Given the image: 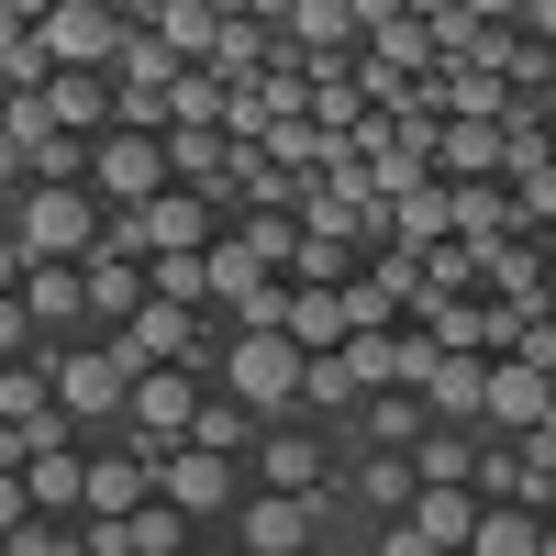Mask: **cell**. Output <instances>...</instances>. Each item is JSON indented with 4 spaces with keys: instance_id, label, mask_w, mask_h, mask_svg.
Listing matches in <instances>:
<instances>
[{
    "instance_id": "cell-1",
    "label": "cell",
    "mask_w": 556,
    "mask_h": 556,
    "mask_svg": "<svg viewBox=\"0 0 556 556\" xmlns=\"http://www.w3.org/2000/svg\"><path fill=\"white\" fill-rule=\"evenodd\" d=\"M101 235H112V201L89 190V178H23V190H12V256H0V267L23 278L45 256H89Z\"/></svg>"
},
{
    "instance_id": "cell-2",
    "label": "cell",
    "mask_w": 556,
    "mask_h": 556,
    "mask_svg": "<svg viewBox=\"0 0 556 556\" xmlns=\"http://www.w3.org/2000/svg\"><path fill=\"white\" fill-rule=\"evenodd\" d=\"M301 379H312V345L290 334V323H267V334H235V345H223V390L256 401L267 424H278V412H301Z\"/></svg>"
},
{
    "instance_id": "cell-3",
    "label": "cell",
    "mask_w": 556,
    "mask_h": 556,
    "mask_svg": "<svg viewBox=\"0 0 556 556\" xmlns=\"http://www.w3.org/2000/svg\"><path fill=\"white\" fill-rule=\"evenodd\" d=\"M334 479H345V434L290 424V412H278L267 445H256V490H312V501H334Z\"/></svg>"
},
{
    "instance_id": "cell-4",
    "label": "cell",
    "mask_w": 556,
    "mask_h": 556,
    "mask_svg": "<svg viewBox=\"0 0 556 556\" xmlns=\"http://www.w3.org/2000/svg\"><path fill=\"white\" fill-rule=\"evenodd\" d=\"M89 190H101L112 212H146L156 190H178L167 134H134V123H112V134H101V156H89Z\"/></svg>"
},
{
    "instance_id": "cell-5",
    "label": "cell",
    "mask_w": 556,
    "mask_h": 556,
    "mask_svg": "<svg viewBox=\"0 0 556 556\" xmlns=\"http://www.w3.org/2000/svg\"><path fill=\"white\" fill-rule=\"evenodd\" d=\"M56 356V401L78 412V424H123L134 412V367H123V345L101 334V345H45Z\"/></svg>"
},
{
    "instance_id": "cell-6",
    "label": "cell",
    "mask_w": 556,
    "mask_h": 556,
    "mask_svg": "<svg viewBox=\"0 0 556 556\" xmlns=\"http://www.w3.org/2000/svg\"><path fill=\"white\" fill-rule=\"evenodd\" d=\"M223 379H201V367H146L134 379V412H123V434H146L156 456L167 445H190V424H201V401H212Z\"/></svg>"
},
{
    "instance_id": "cell-7",
    "label": "cell",
    "mask_w": 556,
    "mask_h": 556,
    "mask_svg": "<svg viewBox=\"0 0 556 556\" xmlns=\"http://www.w3.org/2000/svg\"><path fill=\"white\" fill-rule=\"evenodd\" d=\"M167 501L190 523H235L245 513V456H223V445H167Z\"/></svg>"
},
{
    "instance_id": "cell-8",
    "label": "cell",
    "mask_w": 556,
    "mask_h": 556,
    "mask_svg": "<svg viewBox=\"0 0 556 556\" xmlns=\"http://www.w3.org/2000/svg\"><path fill=\"white\" fill-rule=\"evenodd\" d=\"M146 301H156V256H146V245H134L123 223H112V235L89 245V323L112 334V323H134Z\"/></svg>"
},
{
    "instance_id": "cell-9",
    "label": "cell",
    "mask_w": 556,
    "mask_h": 556,
    "mask_svg": "<svg viewBox=\"0 0 556 556\" xmlns=\"http://www.w3.org/2000/svg\"><path fill=\"white\" fill-rule=\"evenodd\" d=\"M212 212H223V201L178 178V190H156L146 212H112V223H123V235L146 245V256H201V245H223V235H212Z\"/></svg>"
},
{
    "instance_id": "cell-10",
    "label": "cell",
    "mask_w": 556,
    "mask_h": 556,
    "mask_svg": "<svg viewBox=\"0 0 556 556\" xmlns=\"http://www.w3.org/2000/svg\"><path fill=\"white\" fill-rule=\"evenodd\" d=\"M235 545H245V556H301V545H323V501H312V490H245Z\"/></svg>"
},
{
    "instance_id": "cell-11",
    "label": "cell",
    "mask_w": 556,
    "mask_h": 556,
    "mask_svg": "<svg viewBox=\"0 0 556 556\" xmlns=\"http://www.w3.org/2000/svg\"><path fill=\"white\" fill-rule=\"evenodd\" d=\"M490 434H513V445H534L545 424H556V379L534 356H490V412H479Z\"/></svg>"
},
{
    "instance_id": "cell-12",
    "label": "cell",
    "mask_w": 556,
    "mask_h": 556,
    "mask_svg": "<svg viewBox=\"0 0 556 556\" xmlns=\"http://www.w3.org/2000/svg\"><path fill=\"white\" fill-rule=\"evenodd\" d=\"M45 45H56V67H112L134 45V23H123V0H56V12H45Z\"/></svg>"
},
{
    "instance_id": "cell-13",
    "label": "cell",
    "mask_w": 556,
    "mask_h": 556,
    "mask_svg": "<svg viewBox=\"0 0 556 556\" xmlns=\"http://www.w3.org/2000/svg\"><path fill=\"white\" fill-rule=\"evenodd\" d=\"M379 212H390V245L424 256V245H445V235H456V178H445V167H424V178H401Z\"/></svg>"
},
{
    "instance_id": "cell-14",
    "label": "cell",
    "mask_w": 556,
    "mask_h": 556,
    "mask_svg": "<svg viewBox=\"0 0 556 556\" xmlns=\"http://www.w3.org/2000/svg\"><path fill=\"white\" fill-rule=\"evenodd\" d=\"M12 290L34 301V323L45 334H67V323H89V256H45V267H23Z\"/></svg>"
},
{
    "instance_id": "cell-15",
    "label": "cell",
    "mask_w": 556,
    "mask_h": 556,
    "mask_svg": "<svg viewBox=\"0 0 556 556\" xmlns=\"http://www.w3.org/2000/svg\"><path fill=\"white\" fill-rule=\"evenodd\" d=\"M45 101H56L67 134H112V123H123V78H112V67H56Z\"/></svg>"
},
{
    "instance_id": "cell-16",
    "label": "cell",
    "mask_w": 556,
    "mask_h": 556,
    "mask_svg": "<svg viewBox=\"0 0 556 556\" xmlns=\"http://www.w3.org/2000/svg\"><path fill=\"white\" fill-rule=\"evenodd\" d=\"M456 235H468L479 256L523 235V190H501V178H456Z\"/></svg>"
},
{
    "instance_id": "cell-17",
    "label": "cell",
    "mask_w": 556,
    "mask_h": 556,
    "mask_svg": "<svg viewBox=\"0 0 556 556\" xmlns=\"http://www.w3.org/2000/svg\"><path fill=\"white\" fill-rule=\"evenodd\" d=\"M434 434V401L424 390H367V412L345 424V445H424Z\"/></svg>"
},
{
    "instance_id": "cell-18",
    "label": "cell",
    "mask_w": 556,
    "mask_h": 556,
    "mask_svg": "<svg viewBox=\"0 0 556 556\" xmlns=\"http://www.w3.org/2000/svg\"><path fill=\"white\" fill-rule=\"evenodd\" d=\"M56 356H12L0 367V434H23V424H56Z\"/></svg>"
},
{
    "instance_id": "cell-19",
    "label": "cell",
    "mask_w": 556,
    "mask_h": 556,
    "mask_svg": "<svg viewBox=\"0 0 556 556\" xmlns=\"http://www.w3.org/2000/svg\"><path fill=\"white\" fill-rule=\"evenodd\" d=\"M290 45L301 56H367V23L356 0H290Z\"/></svg>"
},
{
    "instance_id": "cell-20",
    "label": "cell",
    "mask_w": 556,
    "mask_h": 556,
    "mask_svg": "<svg viewBox=\"0 0 556 556\" xmlns=\"http://www.w3.org/2000/svg\"><path fill=\"white\" fill-rule=\"evenodd\" d=\"M434 167L445 178H513V134H501V123H445L434 134Z\"/></svg>"
},
{
    "instance_id": "cell-21",
    "label": "cell",
    "mask_w": 556,
    "mask_h": 556,
    "mask_svg": "<svg viewBox=\"0 0 556 556\" xmlns=\"http://www.w3.org/2000/svg\"><path fill=\"white\" fill-rule=\"evenodd\" d=\"M424 401H434V424H479V412H490V356H456L445 345V367L424 379Z\"/></svg>"
},
{
    "instance_id": "cell-22",
    "label": "cell",
    "mask_w": 556,
    "mask_h": 556,
    "mask_svg": "<svg viewBox=\"0 0 556 556\" xmlns=\"http://www.w3.org/2000/svg\"><path fill=\"white\" fill-rule=\"evenodd\" d=\"M290 334H301L312 356H334V345L356 334V312H345V290H323V278H290Z\"/></svg>"
},
{
    "instance_id": "cell-23",
    "label": "cell",
    "mask_w": 556,
    "mask_h": 556,
    "mask_svg": "<svg viewBox=\"0 0 556 556\" xmlns=\"http://www.w3.org/2000/svg\"><path fill=\"white\" fill-rule=\"evenodd\" d=\"M468 556H545V513H534V501H490Z\"/></svg>"
},
{
    "instance_id": "cell-24",
    "label": "cell",
    "mask_w": 556,
    "mask_h": 556,
    "mask_svg": "<svg viewBox=\"0 0 556 556\" xmlns=\"http://www.w3.org/2000/svg\"><path fill=\"white\" fill-rule=\"evenodd\" d=\"M0 556H89V513H23V523H0Z\"/></svg>"
},
{
    "instance_id": "cell-25",
    "label": "cell",
    "mask_w": 556,
    "mask_h": 556,
    "mask_svg": "<svg viewBox=\"0 0 556 556\" xmlns=\"http://www.w3.org/2000/svg\"><path fill=\"white\" fill-rule=\"evenodd\" d=\"M367 56H379V67H401V78H434V67H445V45H434V23H424V12H401V23H379V34H367Z\"/></svg>"
},
{
    "instance_id": "cell-26",
    "label": "cell",
    "mask_w": 556,
    "mask_h": 556,
    "mask_svg": "<svg viewBox=\"0 0 556 556\" xmlns=\"http://www.w3.org/2000/svg\"><path fill=\"white\" fill-rule=\"evenodd\" d=\"M223 323H235V334H267V323H290V278L256 267L245 290H223Z\"/></svg>"
},
{
    "instance_id": "cell-27",
    "label": "cell",
    "mask_w": 556,
    "mask_h": 556,
    "mask_svg": "<svg viewBox=\"0 0 556 556\" xmlns=\"http://www.w3.org/2000/svg\"><path fill=\"white\" fill-rule=\"evenodd\" d=\"M112 78H123V89H178V78H190V56H178L167 34H134L123 56H112Z\"/></svg>"
},
{
    "instance_id": "cell-28",
    "label": "cell",
    "mask_w": 556,
    "mask_h": 556,
    "mask_svg": "<svg viewBox=\"0 0 556 556\" xmlns=\"http://www.w3.org/2000/svg\"><path fill=\"white\" fill-rule=\"evenodd\" d=\"M0 78H12V89H56V45H45V23L0 34Z\"/></svg>"
},
{
    "instance_id": "cell-29",
    "label": "cell",
    "mask_w": 556,
    "mask_h": 556,
    "mask_svg": "<svg viewBox=\"0 0 556 556\" xmlns=\"http://www.w3.org/2000/svg\"><path fill=\"white\" fill-rule=\"evenodd\" d=\"M235 235H245V245H256L278 278H290V267H301V245H312V223H301V212H245Z\"/></svg>"
},
{
    "instance_id": "cell-30",
    "label": "cell",
    "mask_w": 556,
    "mask_h": 556,
    "mask_svg": "<svg viewBox=\"0 0 556 556\" xmlns=\"http://www.w3.org/2000/svg\"><path fill=\"white\" fill-rule=\"evenodd\" d=\"M223 112H235V78H223V67H190V78H178V123H223Z\"/></svg>"
},
{
    "instance_id": "cell-31",
    "label": "cell",
    "mask_w": 556,
    "mask_h": 556,
    "mask_svg": "<svg viewBox=\"0 0 556 556\" xmlns=\"http://www.w3.org/2000/svg\"><path fill=\"white\" fill-rule=\"evenodd\" d=\"M367 556H456L445 534H424L412 513H390V523H367Z\"/></svg>"
},
{
    "instance_id": "cell-32",
    "label": "cell",
    "mask_w": 556,
    "mask_h": 556,
    "mask_svg": "<svg viewBox=\"0 0 556 556\" xmlns=\"http://www.w3.org/2000/svg\"><path fill=\"white\" fill-rule=\"evenodd\" d=\"M34 334H45V323H34V301L12 290V301H0V356H34Z\"/></svg>"
},
{
    "instance_id": "cell-33",
    "label": "cell",
    "mask_w": 556,
    "mask_h": 556,
    "mask_svg": "<svg viewBox=\"0 0 556 556\" xmlns=\"http://www.w3.org/2000/svg\"><path fill=\"white\" fill-rule=\"evenodd\" d=\"M401 12H412V0H356V23H367V34H379V23H401Z\"/></svg>"
},
{
    "instance_id": "cell-34",
    "label": "cell",
    "mask_w": 556,
    "mask_h": 556,
    "mask_svg": "<svg viewBox=\"0 0 556 556\" xmlns=\"http://www.w3.org/2000/svg\"><path fill=\"white\" fill-rule=\"evenodd\" d=\"M468 12H479V23H523L534 0H468Z\"/></svg>"
},
{
    "instance_id": "cell-35",
    "label": "cell",
    "mask_w": 556,
    "mask_h": 556,
    "mask_svg": "<svg viewBox=\"0 0 556 556\" xmlns=\"http://www.w3.org/2000/svg\"><path fill=\"white\" fill-rule=\"evenodd\" d=\"M190 556H245V545H235V523H212V534H201Z\"/></svg>"
},
{
    "instance_id": "cell-36",
    "label": "cell",
    "mask_w": 556,
    "mask_h": 556,
    "mask_svg": "<svg viewBox=\"0 0 556 556\" xmlns=\"http://www.w3.org/2000/svg\"><path fill=\"white\" fill-rule=\"evenodd\" d=\"M45 12H56V0H12V23H45Z\"/></svg>"
},
{
    "instance_id": "cell-37",
    "label": "cell",
    "mask_w": 556,
    "mask_h": 556,
    "mask_svg": "<svg viewBox=\"0 0 556 556\" xmlns=\"http://www.w3.org/2000/svg\"><path fill=\"white\" fill-rule=\"evenodd\" d=\"M534 456H545V468H556V424H545V434H534Z\"/></svg>"
},
{
    "instance_id": "cell-38",
    "label": "cell",
    "mask_w": 556,
    "mask_h": 556,
    "mask_svg": "<svg viewBox=\"0 0 556 556\" xmlns=\"http://www.w3.org/2000/svg\"><path fill=\"white\" fill-rule=\"evenodd\" d=\"M412 12H424V23H434V12H456V0H412Z\"/></svg>"
},
{
    "instance_id": "cell-39",
    "label": "cell",
    "mask_w": 556,
    "mask_h": 556,
    "mask_svg": "<svg viewBox=\"0 0 556 556\" xmlns=\"http://www.w3.org/2000/svg\"><path fill=\"white\" fill-rule=\"evenodd\" d=\"M545 556H556V501H545Z\"/></svg>"
},
{
    "instance_id": "cell-40",
    "label": "cell",
    "mask_w": 556,
    "mask_h": 556,
    "mask_svg": "<svg viewBox=\"0 0 556 556\" xmlns=\"http://www.w3.org/2000/svg\"><path fill=\"white\" fill-rule=\"evenodd\" d=\"M545 290H556V267H545Z\"/></svg>"
},
{
    "instance_id": "cell-41",
    "label": "cell",
    "mask_w": 556,
    "mask_h": 556,
    "mask_svg": "<svg viewBox=\"0 0 556 556\" xmlns=\"http://www.w3.org/2000/svg\"><path fill=\"white\" fill-rule=\"evenodd\" d=\"M301 556H323V545H301Z\"/></svg>"
}]
</instances>
